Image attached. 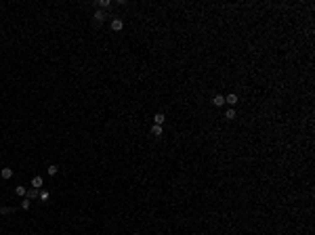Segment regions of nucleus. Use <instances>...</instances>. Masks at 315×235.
I'll return each mask as SVG.
<instances>
[{"label":"nucleus","instance_id":"obj_1","mask_svg":"<svg viewBox=\"0 0 315 235\" xmlns=\"http://www.w3.org/2000/svg\"><path fill=\"white\" fill-rule=\"evenodd\" d=\"M112 29L113 32H122V29H124V21L122 19H113L112 21Z\"/></svg>","mask_w":315,"mask_h":235},{"label":"nucleus","instance_id":"obj_2","mask_svg":"<svg viewBox=\"0 0 315 235\" xmlns=\"http://www.w3.org/2000/svg\"><path fill=\"white\" fill-rule=\"evenodd\" d=\"M212 105H214V107H223V105H225V97H223V95H214V97H212Z\"/></svg>","mask_w":315,"mask_h":235},{"label":"nucleus","instance_id":"obj_3","mask_svg":"<svg viewBox=\"0 0 315 235\" xmlns=\"http://www.w3.org/2000/svg\"><path fill=\"white\" fill-rule=\"evenodd\" d=\"M109 4H112L109 0H97V2H95V8H97V11H103V8H109Z\"/></svg>","mask_w":315,"mask_h":235},{"label":"nucleus","instance_id":"obj_4","mask_svg":"<svg viewBox=\"0 0 315 235\" xmlns=\"http://www.w3.org/2000/svg\"><path fill=\"white\" fill-rule=\"evenodd\" d=\"M105 19H107V13H105V11H97V13H95V23H103Z\"/></svg>","mask_w":315,"mask_h":235},{"label":"nucleus","instance_id":"obj_5","mask_svg":"<svg viewBox=\"0 0 315 235\" xmlns=\"http://www.w3.org/2000/svg\"><path fill=\"white\" fill-rule=\"evenodd\" d=\"M164 120H166L164 113H155V116H154V124L155 126H162V124H164Z\"/></svg>","mask_w":315,"mask_h":235},{"label":"nucleus","instance_id":"obj_6","mask_svg":"<svg viewBox=\"0 0 315 235\" xmlns=\"http://www.w3.org/2000/svg\"><path fill=\"white\" fill-rule=\"evenodd\" d=\"M0 176H2L4 180H8L11 176H13V170H11V168H2V170H0Z\"/></svg>","mask_w":315,"mask_h":235},{"label":"nucleus","instance_id":"obj_7","mask_svg":"<svg viewBox=\"0 0 315 235\" xmlns=\"http://www.w3.org/2000/svg\"><path fill=\"white\" fill-rule=\"evenodd\" d=\"M25 197H28L29 201H34L36 197H38V189H34V187H32V189H29L28 193H25Z\"/></svg>","mask_w":315,"mask_h":235},{"label":"nucleus","instance_id":"obj_8","mask_svg":"<svg viewBox=\"0 0 315 235\" xmlns=\"http://www.w3.org/2000/svg\"><path fill=\"white\" fill-rule=\"evenodd\" d=\"M42 183H44V180H42V176H34V179H32V187H34V189H40Z\"/></svg>","mask_w":315,"mask_h":235},{"label":"nucleus","instance_id":"obj_9","mask_svg":"<svg viewBox=\"0 0 315 235\" xmlns=\"http://www.w3.org/2000/svg\"><path fill=\"white\" fill-rule=\"evenodd\" d=\"M225 103H229L231 107H235V103H238V97H235V95H227V97H225Z\"/></svg>","mask_w":315,"mask_h":235},{"label":"nucleus","instance_id":"obj_10","mask_svg":"<svg viewBox=\"0 0 315 235\" xmlns=\"http://www.w3.org/2000/svg\"><path fill=\"white\" fill-rule=\"evenodd\" d=\"M151 134H154V137H162V126H151Z\"/></svg>","mask_w":315,"mask_h":235},{"label":"nucleus","instance_id":"obj_11","mask_svg":"<svg viewBox=\"0 0 315 235\" xmlns=\"http://www.w3.org/2000/svg\"><path fill=\"white\" fill-rule=\"evenodd\" d=\"M225 118H227V120H233V118H235V109H233V107H229V109L225 111Z\"/></svg>","mask_w":315,"mask_h":235},{"label":"nucleus","instance_id":"obj_12","mask_svg":"<svg viewBox=\"0 0 315 235\" xmlns=\"http://www.w3.org/2000/svg\"><path fill=\"white\" fill-rule=\"evenodd\" d=\"M13 212H15L13 208H7V206H4V208H0V214H2V216H7V214H13Z\"/></svg>","mask_w":315,"mask_h":235},{"label":"nucleus","instance_id":"obj_13","mask_svg":"<svg viewBox=\"0 0 315 235\" xmlns=\"http://www.w3.org/2000/svg\"><path fill=\"white\" fill-rule=\"evenodd\" d=\"M46 172H49V176H55V174L59 172V168H57V166H49V168H46Z\"/></svg>","mask_w":315,"mask_h":235},{"label":"nucleus","instance_id":"obj_14","mask_svg":"<svg viewBox=\"0 0 315 235\" xmlns=\"http://www.w3.org/2000/svg\"><path fill=\"white\" fill-rule=\"evenodd\" d=\"M15 193H17V195H25V193H28V189H25V187H17V189H15Z\"/></svg>","mask_w":315,"mask_h":235},{"label":"nucleus","instance_id":"obj_15","mask_svg":"<svg viewBox=\"0 0 315 235\" xmlns=\"http://www.w3.org/2000/svg\"><path fill=\"white\" fill-rule=\"evenodd\" d=\"M29 206H32V201H29L28 197H25V200L21 201V208H23V210H29Z\"/></svg>","mask_w":315,"mask_h":235},{"label":"nucleus","instance_id":"obj_16","mask_svg":"<svg viewBox=\"0 0 315 235\" xmlns=\"http://www.w3.org/2000/svg\"><path fill=\"white\" fill-rule=\"evenodd\" d=\"M38 197H40L42 201H46V200H49V197H50V195H49V191H42V193L38 195Z\"/></svg>","mask_w":315,"mask_h":235}]
</instances>
